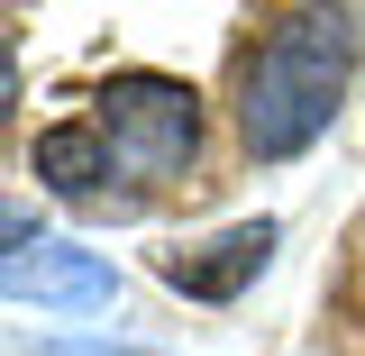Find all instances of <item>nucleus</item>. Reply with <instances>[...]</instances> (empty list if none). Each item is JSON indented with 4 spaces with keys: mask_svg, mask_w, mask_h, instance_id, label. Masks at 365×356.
I'll use <instances>...</instances> for the list:
<instances>
[{
    "mask_svg": "<svg viewBox=\"0 0 365 356\" xmlns=\"http://www.w3.org/2000/svg\"><path fill=\"white\" fill-rule=\"evenodd\" d=\"M347 73H356V19H347V9H292V19L256 46V64H247V101H237L247 146H256L265 165L319 146V128H329L338 101H347Z\"/></svg>",
    "mask_w": 365,
    "mask_h": 356,
    "instance_id": "obj_1",
    "label": "nucleus"
},
{
    "mask_svg": "<svg viewBox=\"0 0 365 356\" xmlns=\"http://www.w3.org/2000/svg\"><path fill=\"white\" fill-rule=\"evenodd\" d=\"M91 128L110 137V165H119V174L165 183V174H182L192 146H201V101H192V83H174V73H119V83L101 91Z\"/></svg>",
    "mask_w": 365,
    "mask_h": 356,
    "instance_id": "obj_2",
    "label": "nucleus"
},
{
    "mask_svg": "<svg viewBox=\"0 0 365 356\" xmlns=\"http://www.w3.org/2000/svg\"><path fill=\"white\" fill-rule=\"evenodd\" d=\"M0 293L9 302H37V311H101L119 293V274L101 265L91 247H64V238H37L19 256H0Z\"/></svg>",
    "mask_w": 365,
    "mask_h": 356,
    "instance_id": "obj_3",
    "label": "nucleus"
},
{
    "mask_svg": "<svg viewBox=\"0 0 365 356\" xmlns=\"http://www.w3.org/2000/svg\"><path fill=\"white\" fill-rule=\"evenodd\" d=\"M265 265H274V220H237L220 238H201V247H165L155 256V274L174 293H192V302H237Z\"/></svg>",
    "mask_w": 365,
    "mask_h": 356,
    "instance_id": "obj_4",
    "label": "nucleus"
},
{
    "mask_svg": "<svg viewBox=\"0 0 365 356\" xmlns=\"http://www.w3.org/2000/svg\"><path fill=\"white\" fill-rule=\"evenodd\" d=\"M28 174H37L46 192H64V201H91L101 174H119V165H110V137L91 128V119H73V128H46V137H37Z\"/></svg>",
    "mask_w": 365,
    "mask_h": 356,
    "instance_id": "obj_5",
    "label": "nucleus"
},
{
    "mask_svg": "<svg viewBox=\"0 0 365 356\" xmlns=\"http://www.w3.org/2000/svg\"><path fill=\"white\" fill-rule=\"evenodd\" d=\"M19 247H37V210L28 201H0V256H19Z\"/></svg>",
    "mask_w": 365,
    "mask_h": 356,
    "instance_id": "obj_6",
    "label": "nucleus"
},
{
    "mask_svg": "<svg viewBox=\"0 0 365 356\" xmlns=\"http://www.w3.org/2000/svg\"><path fill=\"white\" fill-rule=\"evenodd\" d=\"M9 101H19V46L0 37V119H9Z\"/></svg>",
    "mask_w": 365,
    "mask_h": 356,
    "instance_id": "obj_7",
    "label": "nucleus"
},
{
    "mask_svg": "<svg viewBox=\"0 0 365 356\" xmlns=\"http://www.w3.org/2000/svg\"><path fill=\"white\" fill-rule=\"evenodd\" d=\"M37 356H146V347H37Z\"/></svg>",
    "mask_w": 365,
    "mask_h": 356,
    "instance_id": "obj_8",
    "label": "nucleus"
}]
</instances>
